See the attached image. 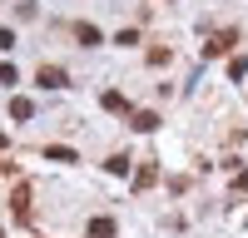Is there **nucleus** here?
<instances>
[{
  "label": "nucleus",
  "mask_w": 248,
  "mask_h": 238,
  "mask_svg": "<svg viewBox=\"0 0 248 238\" xmlns=\"http://www.w3.org/2000/svg\"><path fill=\"white\" fill-rule=\"evenodd\" d=\"M40 85H45V89H60V85H65V74H60V70H40Z\"/></svg>",
  "instance_id": "f257e3e1"
},
{
  "label": "nucleus",
  "mask_w": 248,
  "mask_h": 238,
  "mask_svg": "<svg viewBox=\"0 0 248 238\" xmlns=\"http://www.w3.org/2000/svg\"><path fill=\"white\" fill-rule=\"evenodd\" d=\"M75 35L85 40V45H99V30H94V25H75Z\"/></svg>",
  "instance_id": "f03ea898"
},
{
  "label": "nucleus",
  "mask_w": 248,
  "mask_h": 238,
  "mask_svg": "<svg viewBox=\"0 0 248 238\" xmlns=\"http://www.w3.org/2000/svg\"><path fill=\"white\" fill-rule=\"evenodd\" d=\"M10 45H15V35H10V30H0V50H10Z\"/></svg>",
  "instance_id": "7ed1b4c3"
}]
</instances>
